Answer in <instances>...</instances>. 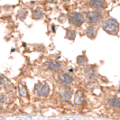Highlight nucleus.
I'll use <instances>...</instances> for the list:
<instances>
[{"instance_id": "nucleus-3", "label": "nucleus", "mask_w": 120, "mask_h": 120, "mask_svg": "<svg viewBox=\"0 0 120 120\" xmlns=\"http://www.w3.org/2000/svg\"><path fill=\"white\" fill-rule=\"evenodd\" d=\"M69 20H70L71 24H73L74 26L79 27L84 23L85 17L81 13L73 12L69 15Z\"/></svg>"}, {"instance_id": "nucleus-4", "label": "nucleus", "mask_w": 120, "mask_h": 120, "mask_svg": "<svg viewBox=\"0 0 120 120\" xmlns=\"http://www.w3.org/2000/svg\"><path fill=\"white\" fill-rule=\"evenodd\" d=\"M102 18L101 14L98 11H90L87 15V21L90 24H97Z\"/></svg>"}, {"instance_id": "nucleus-10", "label": "nucleus", "mask_w": 120, "mask_h": 120, "mask_svg": "<svg viewBox=\"0 0 120 120\" xmlns=\"http://www.w3.org/2000/svg\"><path fill=\"white\" fill-rule=\"evenodd\" d=\"M85 102V98L84 95L82 93V91L80 90H78L75 94V97H74V103L77 104V105H82L84 104Z\"/></svg>"}, {"instance_id": "nucleus-11", "label": "nucleus", "mask_w": 120, "mask_h": 120, "mask_svg": "<svg viewBox=\"0 0 120 120\" xmlns=\"http://www.w3.org/2000/svg\"><path fill=\"white\" fill-rule=\"evenodd\" d=\"M10 86V81L6 76L0 74V90L1 89H6Z\"/></svg>"}, {"instance_id": "nucleus-21", "label": "nucleus", "mask_w": 120, "mask_h": 120, "mask_svg": "<svg viewBox=\"0 0 120 120\" xmlns=\"http://www.w3.org/2000/svg\"><path fill=\"white\" fill-rule=\"evenodd\" d=\"M59 21H60V23H64V22H65V17H64V16H60Z\"/></svg>"}, {"instance_id": "nucleus-15", "label": "nucleus", "mask_w": 120, "mask_h": 120, "mask_svg": "<svg viewBox=\"0 0 120 120\" xmlns=\"http://www.w3.org/2000/svg\"><path fill=\"white\" fill-rule=\"evenodd\" d=\"M77 63L80 66H83L86 65L88 63V58L85 56V55H79L77 58Z\"/></svg>"}, {"instance_id": "nucleus-7", "label": "nucleus", "mask_w": 120, "mask_h": 120, "mask_svg": "<svg viewBox=\"0 0 120 120\" xmlns=\"http://www.w3.org/2000/svg\"><path fill=\"white\" fill-rule=\"evenodd\" d=\"M89 5L90 7L94 9H100L106 6V1L105 0H90Z\"/></svg>"}, {"instance_id": "nucleus-20", "label": "nucleus", "mask_w": 120, "mask_h": 120, "mask_svg": "<svg viewBox=\"0 0 120 120\" xmlns=\"http://www.w3.org/2000/svg\"><path fill=\"white\" fill-rule=\"evenodd\" d=\"M35 48L37 51H40V52H43L44 51V47L42 45H35Z\"/></svg>"}, {"instance_id": "nucleus-6", "label": "nucleus", "mask_w": 120, "mask_h": 120, "mask_svg": "<svg viewBox=\"0 0 120 120\" xmlns=\"http://www.w3.org/2000/svg\"><path fill=\"white\" fill-rule=\"evenodd\" d=\"M72 96V90L71 88L69 87H65L63 88L61 91H60V98L62 100H65V101H69L71 99V98Z\"/></svg>"}, {"instance_id": "nucleus-22", "label": "nucleus", "mask_w": 120, "mask_h": 120, "mask_svg": "<svg viewBox=\"0 0 120 120\" xmlns=\"http://www.w3.org/2000/svg\"><path fill=\"white\" fill-rule=\"evenodd\" d=\"M52 31H53V32H55V25H54V24H52Z\"/></svg>"}, {"instance_id": "nucleus-5", "label": "nucleus", "mask_w": 120, "mask_h": 120, "mask_svg": "<svg viewBox=\"0 0 120 120\" xmlns=\"http://www.w3.org/2000/svg\"><path fill=\"white\" fill-rule=\"evenodd\" d=\"M58 80L61 84L69 85L73 81V77L69 73H60L58 76Z\"/></svg>"}, {"instance_id": "nucleus-1", "label": "nucleus", "mask_w": 120, "mask_h": 120, "mask_svg": "<svg viewBox=\"0 0 120 120\" xmlns=\"http://www.w3.org/2000/svg\"><path fill=\"white\" fill-rule=\"evenodd\" d=\"M102 28L105 32H107L108 34L115 35L117 34L119 29V24L114 18H108L104 21L102 24Z\"/></svg>"}, {"instance_id": "nucleus-17", "label": "nucleus", "mask_w": 120, "mask_h": 120, "mask_svg": "<svg viewBox=\"0 0 120 120\" xmlns=\"http://www.w3.org/2000/svg\"><path fill=\"white\" fill-rule=\"evenodd\" d=\"M76 37V31L71 30V29H69L67 30L66 33V38L67 39H70V40H74Z\"/></svg>"}, {"instance_id": "nucleus-13", "label": "nucleus", "mask_w": 120, "mask_h": 120, "mask_svg": "<svg viewBox=\"0 0 120 120\" xmlns=\"http://www.w3.org/2000/svg\"><path fill=\"white\" fill-rule=\"evenodd\" d=\"M108 103H109V105L111 107H113L115 108H120V99L118 98H116V97L110 98L109 100H108Z\"/></svg>"}, {"instance_id": "nucleus-16", "label": "nucleus", "mask_w": 120, "mask_h": 120, "mask_svg": "<svg viewBox=\"0 0 120 120\" xmlns=\"http://www.w3.org/2000/svg\"><path fill=\"white\" fill-rule=\"evenodd\" d=\"M32 17L34 18V20H39V19H42L43 17V13L41 11V10H39V9H36L34 10L33 14H32Z\"/></svg>"}, {"instance_id": "nucleus-19", "label": "nucleus", "mask_w": 120, "mask_h": 120, "mask_svg": "<svg viewBox=\"0 0 120 120\" xmlns=\"http://www.w3.org/2000/svg\"><path fill=\"white\" fill-rule=\"evenodd\" d=\"M7 100V98L6 95H3V94H0V104H4L6 102Z\"/></svg>"}, {"instance_id": "nucleus-2", "label": "nucleus", "mask_w": 120, "mask_h": 120, "mask_svg": "<svg viewBox=\"0 0 120 120\" xmlns=\"http://www.w3.org/2000/svg\"><path fill=\"white\" fill-rule=\"evenodd\" d=\"M34 92L38 96L44 97V98L48 97V95L50 94V87L47 83L39 82L34 87Z\"/></svg>"}, {"instance_id": "nucleus-14", "label": "nucleus", "mask_w": 120, "mask_h": 120, "mask_svg": "<svg viewBox=\"0 0 120 120\" xmlns=\"http://www.w3.org/2000/svg\"><path fill=\"white\" fill-rule=\"evenodd\" d=\"M27 15H28V11H27L26 9L23 8V9H20V10L17 12L16 17H17L18 19H20V20H22V21H23V20H24L25 17L27 16Z\"/></svg>"}, {"instance_id": "nucleus-23", "label": "nucleus", "mask_w": 120, "mask_h": 120, "mask_svg": "<svg viewBox=\"0 0 120 120\" xmlns=\"http://www.w3.org/2000/svg\"><path fill=\"white\" fill-rule=\"evenodd\" d=\"M62 1H64V2H68V1H70V0H62Z\"/></svg>"}, {"instance_id": "nucleus-12", "label": "nucleus", "mask_w": 120, "mask_h": 120, "mask_svg": "<svg viewBox=\"0 0 120 120\" xmlns=\"http://www.w3.org/2000/svg\"><path fill=\"white\" fill-rule=\"evenodd\" d=\"M86 34L88 35V37L94 39L97 35V28L94 26H89L86 30Z\"/></svg>"}, {"instance_id": "nucleus-8", "label": "nucleus", "mask_w": 120, "mask_h": 120, "mask_svg": "<svg viewBox=\"0 0 120 120\" xmlns=\"http://www.w3.org/2000/svg\"><path fill=\"white\" fill-rule=\"evenodd\" d=\"M46 66L52 71H58L61 69V63L59 61H54V60H49L46 62Z\"/></svg>"}, {"instance_id": "nucleus-18", "label": "nucleus", "mask_w": 120, "mask_h": 120, "mask_svg": "<svg viewBox=\"0 0 120 120\" xmlns=\"http://www.w3.org/2000/svg\"><path fill=\"white\" fill-rule=\"evenodd\" d=\"M18 90H19V94H20V96L27 97L28 93H27V90H26V89H25L24 86H23L22 84H20L19 86H18Z\"/></svg>"}, {"instance_id": "nucleus-9", "label": "nucleus", "mask_w": 120, "mask_h": 120, "mask_svg": "<svg viewBox=\"0 0 120 120\" xmlns=\"http://www.w3.org/2000/svg\"><path fill=\"white\" fill-rule=\"evenodd\" d=\"M85 76L88 79H95L97 77V72L96 70H94L91 67H88L85 69Z\"/></svg>"}]
</instances>
